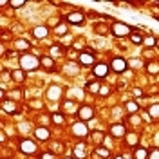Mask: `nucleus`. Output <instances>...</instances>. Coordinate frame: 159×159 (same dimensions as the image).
Wrapping results in <instances>:
<instances>
[{
  "instance_id": "nucleus-1",
  "label": "nucleus",
  "mask_w": 159,
  "mask_h": 159,
  "mask_svg": "<svg viewBox=\"0 0 159 159\" xmlns=\"http://www.w3.org/2000/svg\"><path fill=\"white\" fill-rule=\"evenodd\" d=\"M40 65V60L33 54H22L20 56V67L22 70H34Z\"/></svg>"
},
{
  "instance_id": "nucleus-2",
  "label": "nucleus",
  "mask_w": 159,
  "mask_h": 159,
  "mask_svg": "<svg viewBox=\"0 0 159 159\" xmlns=\"http://www.w3.org/2000/svg\"><path fill=\"white\" fill-rule=\"evenodd\" d=\"M130 31L132 29H130L127 24H123V22H114V25H112V33H114V36H118V38L127 36Z\"/></svg>"
},
{
  "instance_id": "nucleus-3",
  "label": "nucleus",
  "mask_w": 159,
  "mask_h": 159,
  "mask_svg": "<svg viewBox=\"0 0 159 159\" xmlns=\"http://www.w3.org/2000/svg\"><path fill=\"white\" fill-rule=\"evenodd\" d=\"M20 150L24 152V154H34L36 152V145L29 141V139H24L22 143H20Z\"/></svg>"
},
{
  "instance_id": "nucleus-4",
  "label": "nucleus",
  "mask_w": 159,
  "mask_h": 159,
  "mask_svg": "<svg viewBox=\"0 0 159 159\" xmlns=\"http://www.w3.org/2000/svg\"><path fill=\"white\" fill-rule=\"evenodd\" d=\"M67 20H69V24H74V25H80V24H83V13H78V11H74V13H69L67 15Z\"/></svg>"
},
{
  "instance_id": "nucleus-5",
  "label": "nucleus",
  "mask_w": 159,
  "mask_h": 159,
  "mask_svg": "<svg viewBox=\"0 0 159 159\" xmlns=\"http://www.w3.org/2000/svg\"><path fill=\"white\" fill-rule=\"evenodd\" d=\"M110 67L114 69V72H123L125 67H127V61H125L123 58H114L112 63H110Z\"/></svg>"
},
{
  "instance_id": "nucleus-6",
  "label": "nucleus",
  "mask_w": 159,
  "mask_h": 159,
  "mask_svg": "<svg viewBox=\"0 0 159 159\" xmlns=\"http://www.w3.org/2000/svg\"><path fill=\"white\" fill-rule=\"evenodd\" d=\"M78 116H80V119L81 121H85V119H90L92 116H94V112H92V109L90 107H80V110H78Z\"/></svg>"
},
{
  "instance_id": "nucleus-7",
  "label": "nucleus",
  "mask_w": 159,
  "mask_h": 159,
  "mask_svg": "<svg viewBox=\"0 0 159 159\" xmlns=\"http://www.w3.org/2000/svg\"><path fill=\"white\" fill-rule=\"evenodd\" d=\"M80 63L85 65V67H87V65H92V63H94V56H92L90 52H81V54H80Z\"/></svg>"
},
{
  "instance_id": "nucleus-8",
  "label": "nucleus",
  "mask_w": 159,
  "mask_h": 159,
  "mask_svg": "<svg viewBox=\"0 0 159 159\" xmlns=\"http://www.w3.org/2000/svg\"><path fill=\"white\" fill-rule=\"evenodd\" d=\"M72 132L74 134H78V136H87V125L85 123H74V127H72Z\"/></svg>"
},
{
  "instance_id": "nucleus-9",
  "label": "nucleus",
  "mask_w": 159,
  "mask_h": 159,
  "mask_svg": "<svg viewBox=\"0 0 159 159\" xmlns=\"http://www.w3.org/2000/svg\"><path fill=\"white\" fill-rule=\"evenodd\" d=\"M107 72H109V69H107V65H105V63H99V65L94 67V74H96L98 78H105V76H107Z\"/></svg>"
},
{
  "instance_id": "nucleus-10",
  "label": "nucleus",
  "mask_w": 159,
  "mask_h": 159,
  "mask_svg": "<svg viewBox=\"0 0 159 159\" xmlns=\"http://www.w3.org/2000/svg\"><path fill=\"white\" fill-rule=\"evenodd\" d=\"M110 132H112L114 138H123L125 136V127L123 125H112L110 127Z\"/></svg>"
},
{
  "instance_id": "nucleus-11",
  "label": "nucleus",
  "mask_w": 159,
  "mask_h": 159,
  "mask_svg": "<svg viewBox=\"0 0 159 159\" xmlns=\"http://www.w3.org/2000/svg\"><path fill=\"white\" fill-rule=\"evenodd\" d=\"M47 33H49V29H47L45 25H38V27H34V29H33V34H34L36 38H45V36H47Z\"/></svg>"
},
{
  "instance_id": "nucleus-12",
  "label": "nucleus",
  "mask_w": 159,
  "mask_h": 159,
  "mask_svg": "<svg viewBox=\"0 0 159 159\" xmlns=\"http://www.w3.org/2000/svg\"><path fill=\"white\" fill-rule=\"evenodd\" d=\"M47 96H49V99H58L60 96H61V89L56 87V85H52V87L47 90Z\"/></svg>"
},
{
  "instance_id": "nucleus-13",
  "label": "nucleus",
  "mask_w": 159,
  "mask_h": 159,
  "mask_svg": "<svg viewBox=\"0 0 159 159\" xmlns=\"http://www.w3.org/2000/svg\"><path fill=\"white\" fill-rule=\"evenodd\" d=\"M34 136H36L40 141H45V139H49V130L43 129V127H40V129L34 130Z\"/></svg>"
},
{
  "instance_id": "nucleus-14",
  "label": "nucleus",
  "mask_w": 159,
  "mask_h": 159,
  "mask_svg": "<svg viewBox=\"0 0 159 159\" xmlns=\"http://www.w3.org/2000/svg\"><path fill=\"white\" fill-rule=\"evenodd\" d=\"M74 156L78 159H83L87 156V152H85V143H78L76 145V148H74Z\"/></svg>"
},
{
  "instance_id": "nucleus-15",
  "label": "nucleus",
  "mask_w": 159,
  "mask_h": 159,
  "mask_svg": "<svg viewBox=\"0 0 159 159\" xmlns=\"http://www.w3.org/2000/svg\"><path fill=\"white\" fill-rule=\"evenodd\" d=\"M2 109L6 110V112H15L16 110V105L13 101H2Z\"/></svg>"
},
{
  "instance_id": "nucleus-16",
  "label": "nucleus",
  "mask_w": 159,
  "mask_h": 159,
  "mask_svg": "<svg viewBox=\"0 0 159 159\" xmlns=\"http://www.w3.org/2000/svg\"><path fill=\"white\" fill-rule=\"evenodd\" d=\"M125 109H127V112H130V114H136V112H138V103H134V101H127Z\"/></svg>"
},
{
  "instance_id": "nucleus-17",
  "label": "nucleus",
  "mask_w": 159,
  "mask_h": 159,
  "mask_svg": "<svg viewBox=\"0 0 159 159\" xmlns=\"http://www.w3.org/2000/svg\"><path fill=\"white\" fill-rule=\"evenodd\" d=\"M130 40H132V43H136V45L143 43V36H141L139 33H132V34H130Z\"/></svg>"
},
{
  "instance_id": "nucleus-18",
  "label": "nucleus",
  "mask_w": 159,
  "mask_h": 159,
  "mask_svg": "<svg viewBox=\"0 0 159 159\" xmlns=\"http://www.w3.org/2000/svg\"><path fill=\"white\" fill-rule=\"evenodd\" d=\"M147 70H148L150 74H157V72H159V65L156 63V61H152V63L147 65Z\"/></svg>"
},
{
  "instance_id": "nucleus-19",
  "label": "nucleus",
  "mask_w": 159,
  "mask_h": 159,
  "mask_svg": "<svg viewBox=\"0 0 159 159\" xmlns=\"http://www.w3.org/2000/svg\"><path fill=\"white\" fill-rule=\"evenodd\" d=\"M134 156H136V159H147V157H148V152H147L145 148H138Z\"/></svg>"
},
{
  "instance_id": "nucleus-20",
  "label": "nucleus",
  "mask_w": 159,
  "mask_h": 159,
  "mask_svg": "<svg viewBox=\"0 0 159 159\" xmlns=\"http://www.w3.org/2000/svg\"><path fill=\"white\" fill-rule=\"evenodd\" d=\"M96 156H98V157H109V150L103 148V147H98V148H96Z\"/></svg>"
},
{
  "instance_id": "nucleus-21",
  "label": "nucleus",
  "mask_w": 159,
  "mask_h": 159,
  "mask_svg": "<svg viewBox=\"0 0 159 159\" xmlns=\"http://www.w3.org/2000/svg\"><path fill=\"white\" fill-rule=\"evenodd\" d=\"M9 6L15 7V9H18V7H24V6H25V0H11Z\"/></svg>"
},
{
  "instance_id": "nucleus-22",
  "label": "nucleus",
  "mask_w": 159,
  "mask_h": 159,
  "mask_svg": "<svg viewBox=\"0 0 159 159\" xmlns=\"http://www.w3.org/2000/svg\"><path fill=\"white\" fill-rule=\"evenodd\" d=\"M148 114L152 118H159V105H152L148 109Z\"/></svg>"
},
{
  "instance_id": "nucleus-23",
  "label": "nucleus",
  "mask_w": 159,
  "mask_h": 159,
  "mask_svg": "<svg viewBox=\"0 0 159 159\" xmlns=\"http://www.w3.org/2000/svg\"><path fill=\"white\" fill-rule=\"evenodd\" d=\"M11 76L16 80V81H22V80H24V70H13Z\"/></svg>"
},
{
  "instance_id": "nucleus-24",
  "label": "nucleus",
  "mask_w": 159,
  "mask_h": 159,
  "mask_svg": "<svg viewBox=\"0 0 159 159\" xmlns=\"http://www.w3.org/2000/svg\"><path fill=\"white\" fill-rule=\"evenodd\" d=\"M63 110L65 112H74V103L72 101H65L63 103Z\"/></svg>"
},
{
  "instance_id": "nucleus-25",
  "label": "nucleus",
  "mask_w": 159,
  "mask_h": 159,
  "mask_svg": "<svg viewBox=\"0 0 159 159\" xmlns=\"http://www.w3.org/2000/svg\"><path fill=\"white\" fill-rule=\"evenodd\" d=\"M103 138H105V134H103V132H94V134H92V139H94L96 143H101Z\"/></svg>"
},
{
  "instance_id": "nucleus-26",
  "label": "nucleus",
  "mask_w": 159,
  "mask_h": 159,
  "mask_svg": "<svg viewBox=\"0 0 159 159\" xmlns=\"http://www.w3.org/2000/svg\"><path fill=\"white\" fill-rule=\"evenodd\" d=\"M127 141H129V145H132V147H136V145H138V136H136V134H129V138H127Z\"/></svg>"
},
{
  "instance_id": "nucleus-27",
  "label": "nucleus",
  "mask_w": 159,
  "mask_h": 159,
  "mask_svg": "<svg viewBox=\"0 0 159 159\" xmlns=\"http://www.w3.org/2000/svg\"><path fill=\"white\" fill-rule=\"evenodd\" d=\"M87 89L92 90V92H99L101 87H99V83H89V85H87Z\"/></svg>"
},
{
  "instance_id": "nucleus-28",
  "label": "nucleus",
  "mask_w": 159,
  "mask_h": 159,
  "mask_svg": "<svg viewBox=\"0 0 159 159\" xmlns=\"http://www.w3.org/2000/svg\"><path fill=\"white\" fill-rule=\"evenodd\" d=\"M16 47H18V49H29V43H27L25 40H18V42H16Z\"/></svg>"
},
{
  "instance_id": "nucleus-29",
  "label": "nucleus",
  "mask_w": 159,
  "mask_h": 159,
  "mask_svg": "<svg viewBox=\"0 0 159 159\" xmlns=\"http://www.w3.org/2000/svg\"><path fill=\"white\" fill-rule=\"evenodd\" d=\"M52 121H54L56 125H61V123H63V116H61V114H54V116H52Z\"/></svg>"
},
{
  "instance_id": "nucleus-30",
  "label": "nucleus",
  "mask_w": 159,
  "mask_h": 159,
  "mask_svg": "<svg viewBox=\"0 0 159 159\" xmlns=\"http://www.w3.org/2000/svg\"><path fill=\"white\" fill-rule=\"evenodd\" d=\"M42 63H43L47 69H51V67H52V58H42Z\"/></svg>"
},
{
  "instance_id": "nucleus-31",
  "label": "nucleus",
  "mask_w": 159,
  "mask_h": 159,
  "mask_svg": "<svg viewBox=\"0 0 159 159\" xmlns=\"http://www.w3.org/2000/svg\"><path fill=\"white\" fill-rule=\"evenodd\" d=\"M150 159H159V148H154V150H150Z\"/></svg>"
},
{
  "instance_id": "nucleus-32",
  "label": "nucleus",
  "mask_w": 159,
  "mask_h": 159,
  "mask_svg": "<svg viewBox=\"0 0 159 159\" xmlns=\"http://www.w3.org/2000/svg\"><path fill=\"white\" fill-rule=\"evenodd\" d=\"M145 43L147 45H154V43H157V40H154L152 36H148V38H145Z\"/></svg>"
},
{
  "instance_id": "nucleus-33",
  "label": "nucleus",
  "mask_w": 159,
  "mask_h": 159,
  "mask_svg": "<svg viewBox=\"0 0 159 159\" xmlns=\"http://www.w3.org/2000/svg\"><path fill=\"white\" fill-rule=\"evenodd\" d=\"M129 63H130V65H132V67H141V65H143V63H141L139 60H130Z\"/></svg>"
},
{
  "instance_id": "nucleus-34",
  "label": "nucleus",
  "mask_w": 159,
  "mask_h": 159,
  "mask_svg": "<svg viewBox=\"0 0 159 159\" xmlns=\"http://www.w3.org/2000/svg\"><path fill=\"white\" fill-rule=\"evenodd\" d=\"M60 54V47H51V56H58Z\"/></svg>"
},
{
  "instance_id": "nucleus-35",
  "label": "nucleus",
  "mask_w": 159,
  "mask_h": 159,
  "mask_svg": "<svg viewBox=\"0 0 159 159\" xmlns=\"http://www.w3.org/2000/svg\"><path fill=\"white\" fill-rule=\"evenodd\" d=\"M56 33H60V34H65V25H58V27H56Z\"/></svg>"
},
{
  "instance_id": "nucleus-36",
  "label": "nucleus",
  "mask_w": 159,
  "mask_h": 159,
  "mask_svg": "<svg viewBox=\"0 0 159 159\" xmlns=\"http://www.w3.org/2000/svg\"><path fill=\"white\" fill-rule=\"evenodd\" d=\"M42 159H54L52 154H42Z\"/></svg>"
},
{
  "instance_id": "nucleus-37",
  "label": "nucleus",
  "mask_w": 159,
  "mask_h": 159,
  "mask_svg": "<svg viewBox=\"0 0 159 159\" xmlns=\"http://www.w3.org/2000/svg\"><path fill=\"white\" fill-rule=\"evenodd\" d=\"M52 148H54V150H61V145H60V143H54V145H52Z\"/></svg>"
},
{
  "instance_id": "nucleus-38",
  "label": "nucleus",
  "mask_w": 159,
  "mask_h": 159,
  "mask_svg": "<svg viewBox=\"0 0 159 159\" xmlns=\"http://www.w3.org/2000/svg\"><path fill=\"white\" fill-rule=\"evenodd\" d=\"M134 94H136V96H143V94H141V90H139V89H134Z\"/></svg>"
},
{
  "instance_id": "nucleus-39",
  "label": "nucleus",
  "mask_w": 159,
  "mask_h": 159,
  "mask_svg": "<svg viewBox=\"0 0 159 159\" xmlns=\"http://www.w3.org/2000/svg\"><path fill=\"white\" fill-rule=\"evenodd\" d=\"M116 159H123V157H116Z\"/></svg>"
},
{
  "instance_id": "nucleus-40",
  "label": "nucleus",
  "mask_w": 159,
  "mask_h": 159,
  "mask_svg": "<svg viewBox=\"0 0 159 159\" xmlns=\"http://www.w3.org/2000/svg\"><path fill=\"white\" fill-rule=\"evenodd\" d=\"M157 45H159V40H157Z\"/></svg>"
}]
</instances>
